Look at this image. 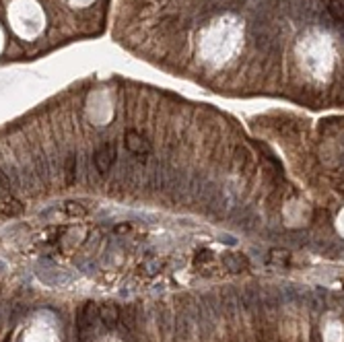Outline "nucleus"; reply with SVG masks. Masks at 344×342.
I'll return each mask as SVG.
<instances>
[{"label":"nucleus","instance_id":"f257e3e1","mask_svg":"<svg viewBox=\"0 0 344 342\" xmlns=\"http://www.w3.org/2000/svg\"><path fill=\"white\" fill-rule=\"evenodd\" d=\"M116 144L113 142H103L97 150H95V157H93V161H95V167L99 173H107L113 163H116Z\"/></svg>","mask_w":344,"mask_h":342},{"label":"nucleus","instance_id":"f03ea898","mask_svg":"<svg viewBox=\"0 0 344 342\" xmlns=\"http://www.w3.org/2000/svg\"><path fill=\"white\" fill-rule=\"evenodd\" d=\"M124 144H126V148L132 155H136V157H146V155H150V142L134 130H128L124 134Z\"/></svg>","mask_w":344,"mask_h":342},{"label":"nucleus","instance_id":"7ed1b4c3","mask_svg":"<svg viewBox=\"0 0 344 342\" xmlns=\"http://www.w3.org/2000/svg\"><path fill=\"white\" fill-rule=\"evenodd\" d=\"M97 314H99V318H101L107 326H113L116 320H118V309H116V305H109V303L103 305V307H99Z\"/></svg>","mask_w":344,"mask_h":342},{"label":"nucleus","instance_id":"20e7f679","mask_svg":"<svg viewBox=\"0 0 344 342\" xmlns=\"http://www.w3.org/2000/svg\"><path fill=\"white\" fill-rule=\"evenodd\" d=\"M225 264H227L233 272H239V270H243V268L247 266L245 258H241V256H229V258H225Z\"/></svg>","mask_w":344,"mask_h":342},{"label":"nucleus","instance_id":"39448f33","mask_svg":"<svg viewBox=\"0 0 344 342\" xmlns=\"http://www.w3.org/2000/svg\"><path fill=\"white\" fill-rule=\"evenodd\" d=\"M328 13L332 15L334 21H342V0H330Z\"/></svg>","mask_w":344,"mask_h":342},{"label":"nucleus","instance_id":"423d86ee","mask_svg":"<svg viewBox=\"0 0 344 342\" xmlns=\"http://www.w3.org/2000/svg\"><path fill=\"white\" fill-rule=\"evenodd\" d=\"M74 173H77V155H70L66 161V181L68 183L74 181Z\"/></svg>","mask_w":344,"mask_h":342}]
</instances>
